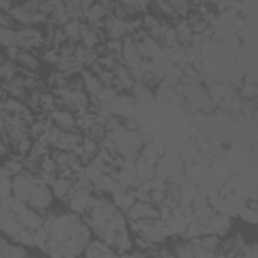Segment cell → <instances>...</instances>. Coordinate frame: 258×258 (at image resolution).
Returning <instances> with one entry per match:
<instances>
[{
    "label": "cell",
    "instance_id": "cell-25",
    "mask_svg": "<svg viewBox=\"0 0 258 258\" xmlns=\"http://www.w3.org/2000/svg\"><path fill=\"white\" fill-rule=\"evenodd\" d=\"M0 46H2V48L16 46V44H14V28L0 26Z\"/></svg>",
    "mask_w": 258,
    "mask_h": 258
},
{
    "label": "cell",
    "instance_id": "cell-23",
    "mask_svg": "<svg viewBox=\"0 0 258 258\" xmlns=\"http://www.w3.org/2000/svg\"><path fill=\"white\" fill-rule=\"evenodd\" d=\"M238 95L242 97V101H256V97H258V85L254 81H244L240 85Z\"/></svg>",
    "mask_w": 258,
    "mask_h": 258
},
{
    "label": "cell",
    "instance_id": "cell-7",
    "mask_svg": "<svg viewBox=\"0 0 258 258\" xmlns=\"http://www.w3.org/2000/svg\"><path fill=\"white\" fill-rule=\"evenodd\" d=\"M48 117H50L52 125L58 127V129H64V131L77 129V115H75V111H71V109L56 107V109H52V111L48 113ZM77 131H79V129H77Z\"/></svg>",
    "mask_w": 258,
    "mask_h": 258
},
{
    "label": "cell",
    "instance_id": "cell-21",
    "mask_svg": "<svg viewBox=\"0 0 258 258\" xmlns=\"http://www.w3.org/2000/svg\"><path fill=\"white\" fill-rule=\"evenodd\" d=\"M81 22H83V20H79V18H71V20H67V22L60 26L62 32H64V36H67V40H71V42H79Z\"/></svg>",
    "mask_w": 258,
    "mask_h": 258
},
{
    "label": "cell",
    "instance_id": "cell-27",
    "mask_svg": "<svg viewBox=\"0 0 258 258\" xmlns=\"http://www.w3.org/2000/svg\"><path fill=\"white\" fill-rule=\"evenodd\" d=\"M0 26L14 28V20H12V16H10L8 12H4V10H0Z\"/></svg>",
    "mask_w": 258,
    "mask_h": 258
},
{
    "label": "cell",
    "instance_id": "cell-28",
    "mask_svg": "<svg viewBox=\"0 0 258 258\" xmlns=\"http://www.w3.org/2000/svg\"><path fill=\"white\" fill-rule=\"evenodd\" d=\"M12 4H14V0H0V10H4V12H8Z\"/></svg>",
    "mask_w": 258,
    "mask_h": 258
},
{
    "label": "cell",
    "instance_id": "cell-26",
    "mask_svg": "<svg viewBox=\"0 0 258 258\" xmlns=\"http://www.w3.org/2000/svg\"><path fill=\"white\" fill-rule=\"evenodd\" d=\"M153 6L161 16H175V12H173V8L169 6L167 0H153Z\"/></svg>",
    "mask_w": 258,
    "mask_h": 258
},
{
    "label": "cell",
    "instance_id": "cell-6",
    "mask_svg": "<svg viewBox=\"0 0 258 258\" xmlns=\"http://www.w3.org/2000/svg\"><path fill=\"white\" fill-rule=\"evenodd\" d=\"M127 220H143V218H159L157 206L151 202H143V200H135L127 210H125Z\"/></svg>",
    "mask_w": 258,
    "mask_h": 258
},
{
    "label": "cell",
    "instance_id": "cell-16",
    "mask_svg": "<svg viewBox=\"0 0 258 258\" xmlns=\"http://www.w3.org/2000/svg\"><path fill=\"white\" fill-rule=\"evenodd\" d=\"M0 111L6 113V115H24V113H28L30 109L24 105L22 99H16V97H4L2 103H0Z\"/></svg>",
    "mask_w": 258,
    "mask_h": 258
},
{
    "label": "cell",
    "instance_id": "cell-15",
    "mask_svg": "<svg viewBox=\"0 0 258 258\" xmlns=\"http://www.w3.org/2000/svg\"><path fill=\"white\" fill-rule=\"evenodd\" d=\"M133 169H135V177H137L139 183H141V181H147V179H151V177L155 175L153 163H149V161L143 159L141 155H137V157L133 159Z\"/></svg>",
    "mask_w": 258,
    "mask_h": 258
},
{
    "label": "cell",
    "instance_id": "cell-8",
    "mask_svg": "<svg viewBox=\"0 0 258 258\" xmlns=\"http://www.w3.org/2000/svg\"><path fill=\"white\" fill-rule=\"evenodd\" d=\"M232 230V218L226 216V214H220V212H214L210 216V220L206 222V232H212L216 236H226L228 232Z\"/></svg>",
    "mask_w": 258,
    "mask_h": 258
},
{
    "label": "cell",
    "instance_id": "cell-29",
    "mask_svg": "<svg viewBox=\"0 0 258 258\" xmlns=\"http://www.w3.org/2000/svg\"><path fill=\"white\" fill-rule=\"evenodd\" d=\"M2 99H4V95H2V93H0V103H2Z\"/></svg>",
    "mask_w": 258,
    "mask_h": 258
},
{
    "label": "cell",
    "instance_id": "cell-17",
    "mask_svg": "<svg viewBox=\"0 0 258 258\" xmlns=\"http://www.w3.org/2000/svg\"><path fill=\"white\" fill-rule=\"evenodd\" d=\"M83 254L85 256H113L115 254V250L109 246V244H105L103 240H89L87 242V246H85V250H83Z\"/></svg>",
    "mask_w": 258,
    "mask_h": 258
},
{
    "label": "cell",
    "instance_id": "cell-14",
    "mask_svg": "<svg viewBox=\"0 0 258 258\" xmlns=\"http://www.w3.org/2000/svg\"><path fill=\"white\" fill-rule=\"evenodd\" d=\"M14 62L18 64V69L22 71H38L40 67V56L32 50H18V54L14 56Z\"/></svg>",
    "mask_w": 258,
    "mask_h": 258
},
{
    "label": "cell",
    "instance_id": "cell-1",
    "mask_svg": "<svg viewBox=\"0 0 258 258\" xmlns=\"http://www.w3.org/2000/svg\"><path fill=\"white\" fill-rule=\"evenodd\" d=\"M14 44L20 50H34L46 46V34L38 26H18L14 28Z\"/></svg>",
    "mask_w": 258,
    "mask_h": 258
},
{
    "label": "cell",
    "instance_id": "cell-10",
    "mask_svg": "<svg viewBox=\"0 0 258 258\" xmlns=\"http://www.w3.org/2000/svg\"><path fill=\"white\" fill-rule=\"evenodd\" d=\"M48 187H50V191H52L54 198H58V200H67V196H69V194L73 191V187H75V181H73L71 177L62 175V173H56V175L50 177Z\"/></svg>",
    "mask_w": 258,
    "mask_h": 258
},
{
    "label": "cell",
    "instance_id": "cell-19",
    "mask_svg": "<svg viewBox=\"0 0 258 258\" xmlns=\"http://www.w3.org/2000/svg\"><path fill=\"white\" fill-rule=\"evenodd\" d=\"M135 200H137V198H135V189H133V187H129V189H121V191H117V194L111 196V202H113L119 210H123V212H125Z\"/></svg>",
    "mask_w": 258,
    "mask_h": 258
},
{
    "label": "cell",
    "instance_id": "cell-11",
    "mask_svg": "<svg viewBox=\"0 0 258 258\" xmlns=\"http://www.w3.org/2000/svg\"><path fill=\"white\" fill-rule=\"evenodd\" d=\"M113 73H115V89L117 91H131V87L135 85V79H133V73H131V69L127 67V64H123V62H119L115 69H113Z\"/></svg>",
    "mask_w": 258,
    "mask_h": 258
},
{
    "label": "cell",
    "instance_id": "cell-12",
    "mask_svg": "<svg viewBox=\"0 0 258 258\" xmlns=\"http://www.w3.org/2000/svg\"><path fill=\"white\" fill-rule=\"evenodd\" d=\"M99 141H95L93 137H89V135H83V139H81V143H79V147L75 149V153H77V157L83 161V163H87V161H91L97 153H99Z\"/></svg>",
    "mask_w": 258,
    "mask_h": 258
},
{
    "label": "cell",
    "instance_id": "cell-9",
    "mask_svg": "<svg viewBox=\"0 0 258 258\" xmlns=\"http://www.w3.org/2000/svg\"><path fill=\"white\" fill-rule=\"evenodd\" d=\"M242 105H244L242 97L238 95L236 89H232V91H228V93L218 101L216 107H218L222 113H226V115H238V113L242 111Z\"/></svg>",
    "mask_w": 258,
    "mask_h": 258
},
{
    "label": "cell",
    "instance_id": "cell-24",
    "mask_svg": "<svg viewBox=\"0 0 258 258\" xmlns=\"http://www.w3.org/2000/svg\"><path fill=\"white\" fill-rule=\"evenodd\" d=\"M18 75V64L14 60H4L0 64V81H8V79H14Z\"/></svg>",
    "mask_w": 258,
    "mask_h": 258
},
{
    "label": "cell",
    "instance_id": "cell-18",
    "mask_svg": "<svg viewBox=\"0 0 258 258\" xmlns=\"http://www.w3.org/2000/svg\"><path fill=\"white\" fill-rule=\"evenodd\" d=\"M234 87L230 85V81H210L208 83V87H206V93H208V97L218 105V101L228 93V91H232Z\"/></svg>",
    "mask_w": 258,
    "mask_h": 258
},
{
    "label": "cell",
    "instance_id": "cell-20",
    "mask_svg": "<svg viewBox=\"0 0 258 258\" xmlns=\"http://www.w3.org/2000/svg\"><path fill=\"white\" fill-rule=\"evenodd\" d=\"M117 93H119V91H117L113 85H103V87L99 89V93L91 99V103H97V105H109V103L115 99Z\"/></svg>",
    "mask_w": 258,
    "mask_h": 258
},
{
    "label": "cell",
    "instance_id": "cell-22",
    "mask_svg": "<svg viewBox=\"0 0 258 258\" xmlns=\"http://www.w3.org/2000/svg\"><path fill=\"white\" fill-rule=\"evenodd\" d=\"M2 167H4V169L10 173V177H12V175L24 171V159H22L20 155H8V157L2 161Z\"/></svg>",
    "mask_w": 258,
    "mask_h": 258
},
{
    "label": "cell",
    "instance_id": "cell-3",
    "mask_svg": "<svg viewBox=\"0 0 258 258\" xmlns=\"http://www.w3.org/2000/svg\"><path fill=\"white\" fill-rule=\"evenodd\" d=\"M107 107H109L111 115H117V117H121V119L133 117L135 111H137V109H135V101H133L131 95H127V91H119V93L115 95V99H113Z\"/></svg>",
    "mask_w": 258,
    "mask_h": 258
},
{
    "label": "cell",
    "instance_id": "cell-5",
    "mask_svg": "<svg viewBox=\"0 0 258 258\" xmlns=\"http://www.w3.org/2000/svg\"><path fill=\"white\" fill-rule=\"evenodd\" d=\"M121 40H123V48H121V62H123V64H127L129 69H137V67L143 62V56H141V52H139V48H137L135 40L131 38V34L123 36Z\"/></svg>",
    "mask_w": 258,
    "mask_h": 258
},
{
    "label": "cell",
    "instance_id": "cell-2",
    "mask_svg": "<svg viewBox=\"0 0 258 258\" xmlns=\"http://www.w3.org/2000/svg\"><path fill=\"white\" fill-rule=\"evenodd\" d=\"M52 200H54V196H52L48 183H44V181H36V183L32 185V191H30L26 204H28L30 208H34L36 212L42 214V212H46V210L52 206Z\"/></svg>",
    "mask_w": 258,
    "mask_h": 258
},
{
    "label": "cell",
    "instance_id": "cell-13",
    "mask_svg": "<svg viewBox=\"0 0 258 258\" xmlns=\"http://www.w3.org/2000/svg\"><path fill=\"white\" fill-rule=\"evenodd\" d=\"M79 77H81V81H83V89H85V93L93 99V97L99 93V89L103 87V85H101V81L97 79V75H95L89 67H81Z\"/></svg>",
    "mask_w": 258,
    "mask_h": 258
},
{
    "label": "cell",
    "instance_id": "cell-4",
    "mask_svg": "<svg viewBox=\"0 0 258 258\" xmlns=\"http://www.w3.org/2000/svg\"><path fill=\"white\" fill-rule=\"evenodd\" d=\"M91 189L89 187H73V191L67 196V206L71 212L83 216L91 206Z\"/></svg>",
    "mask_w": 258,
    "mask_h": 258
}]
</instances>
